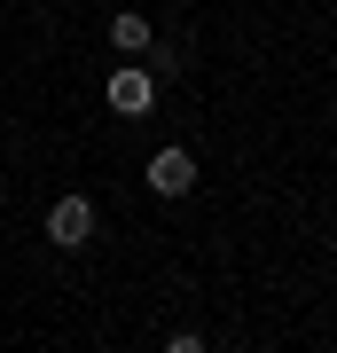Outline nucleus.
Listing matches in <instances>:
<instances>
[{
	"instance_id": "nucleus-1",
	"label": "nucleus",
	"mask_w": 337,
	"mask_h": 353,
	"mask_svg": "<svg viewBox=\"0 0 337 353\" xmlns=\"http://www.w3.org/2000/svg\"><path fill=\"white\" fill-rule=\"evenodd\" d=\"M102 94H110V110H118V118H150L157 79H150V63H134V55H125V63L110 71V87H102Z\"/></svg>"
},
{
	"instance_id": "nucleus-2",
	"label": "nucleus",
	"mask_w": 337,
	"mask_h": 353,
	"mask_svg": "<svg viewBox=\"0 0 337 353\" xmlns=\"http://www.w3.org/2000/svg\"><path fill=\"white\" fill-rule=\"evenodd\" d=\"M48 243H55V252L94 243V204H87V196H55V204H48Z\"/></svg>"
},
{
	"instance_id": "nucleus-3",
	"label": "nucleus",
	"mask_w": 337,
	"mask_h": 353,
	"mask_svg": "<svg viewBox=\"0 0 337 353\" xmlns=\"http://www.w3.org/2000/svg\"><path fill=\"white\" fill-rule=\"evenodd\" d=\"M150 189L157 196H188V189H196V157H188V150H157L150 157Z\"/></svg>"
},
{
	"instance_id": "nucleus-4",
	"label": "nucleus",
	"mask_w": 337,
	"mask_h": 353,
	"mask_svg": "<svg viewBox=\"0 0 337 353\" xmlns=\"http://www.w3.org/2000/svg\"><path fill=\"white\" fill-rule=\"evenodd\" d=\"M110 48H118V55H150V16L118 8V16H110Z\"/></svg>"
}]
</instances>
